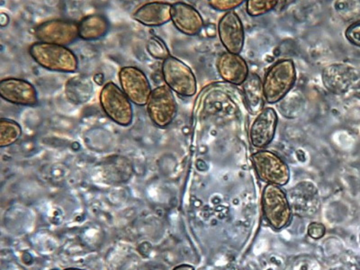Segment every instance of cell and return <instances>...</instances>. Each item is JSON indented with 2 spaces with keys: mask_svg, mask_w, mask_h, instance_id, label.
<instances>
[{
  "mask_svg": "<svg viewBox=\"0 0 360 270\" xmlns=\"http://www.w3.org/2000/svg\"><path fill=\"white\" fill-rule=\"evenodd\" d=\"M297 73L295 63L290 59L276 62L266 70L263 79V91L269 104L281 101L297 82Z\"/></svg>",
  "mask_w": 360,
  "mask_h": 270,
  "instance_id": "cell-2",
  "label": "cell"
},
{
  "mask_svg": "<svg viewBox=\"0 0 360 270\" xmlns=\"http://www.w3.org/2000/svg\"><path fill=\"white\" fill-rule=\"evenodd\" d=\"M326 231V227L321 224L313 223L308 228V234H309L310 237L314 238V239H320V238L323 237Z\"/></svg>",
  "mask_w": 360,
  "mask_h": 270,
  "instance_id": "cell-25",
  "label": "cell"
},
{
  "mask_svg": "<svg viewBox=\"0 0 360 270\" xmlns=\"http://www.w3.org/2000/svg\"><path fill=\"white\" fill-rule=\"evenodd\" d=\"M256 174L266 184L278 186L287 185L290 179V169L285 160L269 150H259L252 155Z\"/></svg>",
  "mask_w": 360,
  "mask_h": 270,
  "instance_id": "cell-6",
  "label": "cell"
},
{
  "mask_svg": "<svg viewBox=\"0 0 360 270\" xmlns=\"http://www.w3.org/2000/svg\"><path fill=\"white\" fill-rule=\"evenodd\" d=\"M162 73L166 86L176 94L191 98L198 90L197 79L191 68L173 56L163 60Z\"/></svg>",
  "mask_w": 360,
  "mask_h": 270,
  "instance_id": "cell-5",
  "label": "cell"
},
{
  "mask_svg": "<svg viewBox=\"0 0 360 270\" xmlns=\"http://www.w3.org/2000/svg\"><path fill=\"white\" fill-rule=\"evenodd\" d=\"M172 21L180 33L188 37L200 33L205 25L200 13L185 2H176L172 5Z\"/></svg>",
  "mask_w": 360,
  "mask_h": 270,
  "instance_id": "cell-13",
  "label": "cell"
},
{
  "mask_svg": "<svg viewBox=\"0 0 360 270\" xmlns=\"http://www.w3.org/2000/svg\"><path fill=\"white\" fill-rule=\"evenodd\" d=\"M29 54L38 65L56 72L74 73L79 69V60L69 48L37 41L29 47Z\"/></svg>",
  "mask_w": 360,
  "mask_h": 270,
  "instance_id": "cell-1",
  "label": "cell"
},
{
  "mask_svg": "<svg viewBox=\"0 0 360 270\" xmlns=\"http://www.w3.org/2000/svg\"><path fill=\"white\" fill-rule=\"evenodd\" d=\"M218 34L221 44L228 53L240 54L242 53L245 40V33L242 20L237 13L226 12L218 24Z\"/></svg>",
  "mask_w": 360,
  "mask_h": 270,
  "instance_id": "cell-12",
  "label": "cell"
},
{
  "mask_svg": "<svg viewBox=\"0 0 360 270\" xmlns=\"http://www.w3.org/2000/svg\"><path fill=\"white\" fill-rule=\"evenodd\" d=\"M243 89L248 110L250 114L258 115L264 109L265 103L262 79L257 74H250L246 82H244Z\"/></svg>",
  "mask_w": 360,
  "mask_h": 270,
  "instance_id": "cell-18",
  "label": "cell"
},
{
  "mask_svg": "<svg viewBox=\"0 0 360 270\" xmlns=\"http://www.w3.org/2000/svg\"><path fill=\"white\" fill-rule=\"evenodd\" d=\"M345 35L350 43L360 47V21L350 25L347 29Z\"/></svg>",
  "mask_w": 360,
  "mask_h": 270,
  "instance_id": "cell-24",
  "label": "cell"
},
{
  "mask_svg": "<svg viewBox=\"0 0 360 270\" xmlns=\"http://www.w3.org/2000/svg\"><path fill=\"white\" fill-rule=\"evenodd\" d=\"M121 89L133 104L138 107L147 105L153 89L146 74L139 68L123 67L118 73Z\"/></svg>",
  "mask_w": 360,
  "mask_h": 270,
  "instance_id": "cell-8",
  "label": "cell"
},
{
  "mask_svg": "<svg viewBox=\"0 0 360 270\" xmlns=\"http://www.w3.org/2000/svg\"><path fill=\"white\" fill-rule=\"evenodd\" d=\"M51 270H59V269H51Z\"/></svg>",
  "mask_w": 360,
  "mask_h": 270,
  "instance_id": "cell-28",
  "label": "cell"
},
{
  "mask_svg": "<svg viewBox=\"0 0 360 270\" xmlns=\"http://www.w3.org/2000/svg\"><path fill=\"white\" fill-rule=\"evenodd\" d=\"M208 3L215 11L230 12L242 5L243 1V0H210Z\"/></svg>",
  "mask_w": 360,
  "mask_h": 270,
  "instance_id": "cell-23",
  "label": "cell"
},
{
  "mask_svg": "<svg viewBox=\"0 0 360 270\" xmlns=\"http://www.w3.org/2000/svg\"><path fill=\"white\" fill-rule=\"evenodd\" d=\"M22 128L17 122L11 119L0 120V147L6 148L17 143L22 136Z\"/></svg>",
  "mask_w": 360,
  "mask_h": 270,
  "instance_id": "cell-20",
  "label": "cell"
},
{
  "mask_svg": "<svg viewBox=\"0 0 360 270\" xmlns=\"http://www.w3.org/2000/svg\"><path fill=\"white\" fill-rule=\"evenodd\" d=\"M0 96L3 101L22 107L38 105L37 90L32 83L21 79L8 78L0 82Z\"/></svg>",
  "mask_w": 360,
  "mask_h": 270,
  "instance_id": "cell-11",
  "label": "cell"
},
{
  "mask_svg": "<svg viewBox=\"0 0 360 270\" xmlns=\"http://www.w3.org/2000/svg\"><path fill=\"white\" fill-rule=\"evenodd\" d=\"M35 37L41 43L69 46L79 39V22L51 19L38 25Z\"/></svg>",
  "mask_w": 360,
  "mask_h": 270,
  "instance_id": "cell-9",
  "label": "cell"
},
{
  "mask_svg": "<svg viewBox=\"0 0 360 270\" xmlns=\"http://www.w3.org/2000/svg\"><path fill=\"white\" fill-rule=\"evenodd\" d=\"M99 102L102 110L114 123L124 127H129L133 123L134 108L131 102L115 83L109 82L103 86Z\"/></svg>",
  "mask_w": 360,
  "mask_h": 270,
  "instance_id": "cell-3",
  "label": "cell"
},
{
  "mask_svg": "<svg viewBox=\"0 0 360 270\" xmlns=\"http://www.w3.org/2000/svg\"><path fill=\"white\" fill-rule=\"evenodd\" d=\"M278 3L276 0H249L247 1L246 11L252 17H259L273 11Z\"/></svg>",
  "mask_w": 360,
  "mask_h": 270,
  "instance_id": "cell-21",
  "label": "cell"
},
{
  "mask_svg": "<svg viewBox=\"0 0 360 270\" xmlns=\"http://www.w3.org/2000/svg\"><path fill=\"white\" fill-rule=\"evenodd\" d=\"M147 51L150 56L156 60H164L170 56L167 45L156 37H150L148 41Z\"/></svg>",
  "mask_w": 360,
  "mask_h": 270,
  "instance_id": "cell-22",
  "label": "cell"
},
{
  "mask_svg": "<svg viewBox=\"0 0 360 270\" xmlns=\"http://www.w3.org/2000/svg\"><path fill=\"white\" fill-rule=\"evenodd\" d=\"M63 270H85V269H78V268H69V269H63Z\"/></svg>",
  "mask_w": 360,
  "mask_h": 270,
  "instance_id": "cell-27",
  "label": "cell"
},
{
  "mask_svg": "<svg viewBox=\"0 0 360 270\" xmlns=\"http://www.w3.org/2000/svg\"><path fill=\"white\" fill-rule=\"evenodd\" d=\"M172 6L168 2L146 3L134 12V18L144 27H162L172 21Z\"/></svg>",
  "mask_w": 360,
  "mask_h": 270,
  "instance_id": "cell-15",
  "label": "cell"
},
{
  "mask_svg": "<svg viewBox=\"0 0 360 270\" xmlns=\"http://www.w3.org/2000/svg\"><path fill=\"white\" fill-rule=\"evenodd\" d=\"M147 112L150 121L157 127H168L178 112V104L172 90L166 85L153 89L148 101Z\"/></svg>",
  "mask_w": 360,
  "mask_h": 270,
  "instance_id": "cell-7",
  "label": "cell"
},
{
  "mask_svg": "<svg viewBox=\"0 0 360 270\" xmlns=\"http://www.w3.org/2000/svg\"><path fill=\"white\" fill-rule=\"evenodd\" d=\"M93 86L86 77H74L67 82L65 94L67 98L73 104L82 105L88 102L91 98Z\"/></svg>",
  "mask_w": 360,
  "mask_h": 270,
  "instance_id": "cell-19",
  "label": "cell"
},
{
  "mask_svg": "<svg viewBox=\"0 0 360 270\" xmlns=\"http://www.w3.org/2000/svg\"><path fill=\"white\" fill-rule=\"evenodd\" d=\"M278 117L274 108H266L254 117L249 130V139L252 146L262 149L274 140Z\"/></svg>",
  "mask_w": 360,
  "mask_h": 270,
  "instance_id": "cell-10",
  "label": "cell"
},
{
  "mask_svg": "<svg viewBox=\"0 0 360 270\" xmlns=\"http://www.w3.org/2000/svg\"><path fill=\"white\" fill-rule=\"evenodd\" d=\"M262 205L265 219L273 229L281 230L290 224V205L281 186L266 185L263 191Z\"/></svg>",
  "mask_w": 360,
  "mask_h": 270,
  "instance_id": "cell-4",
  "label": "cell"
},
{
  "mask_svg": "<svg viewBox=\"0 0 360 270\" xmlns=\"http://www.w3.org/2000/svg\"><path fill=\"white\" fill-rule=\"evenodd\" d=\"M221 78L233 85H243L249 77V67L240 54L221 53L217 62Z\"/></svg>",
  "mask_w": 360,
  "mask_h": 270,
  "instance_id": "cell-14",
  "label": "cell"
},
{
  "mask_svg": "<svg viewBox=\"0 0 360 270\" xmlns=\"http://www.w3.org/2000/svg\"><path fill=\"white\" fill-rule=\"evenodd\" d=\"M173 270H195V269L194 266L184 264L176 266V268L173 269Z\"/></svg>",
  "mask_w": 360,
  "mask_h": 270,
  "instance_id": "cell-26",
  "label": "cell"
},
{
  "mask_svg": "<svg viewBox=\"0 0 360 270\" xmlns=\"http://www.w3.org/2000/svg\"><path fill=\"white\" fill-rule=\"evenodd\" d=\"M109 22L102 15H90L82 18L79 22V37L83 41H98L107 35Z\"/></svg>",
  "mask_w": 360,
  "mask_h": 270,
  "instance_id": "cell-17",
  "label": "cell"
},
{
  "mask_svg": "<svg viewBox=\"0 0 360 270\" xmlns=\"http://www.w3.org/2000/svg\"><path fill=\"white\" fill-rule=\"evenodd\" d=\"M354 78L352 70L343 64H333L323 70V82L324 86L334 94H342L347 91Z\"/></svg>",
  "mask_w": 360,
  "mask_h": 270,
  "instance_id": "cell-16",
  "label": "cell"
}]
</instances>
